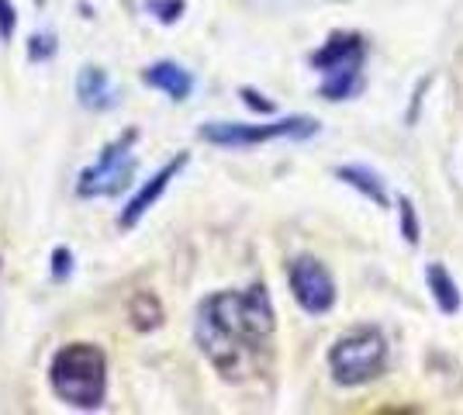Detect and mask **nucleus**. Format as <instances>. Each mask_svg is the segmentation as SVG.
<instances>
[{"mask_svg":"<svg viewBox=\"0 0 463 415\" xmlns=\"http://www.w3.org/2000/svg\"><path fill=\"white\" fill-rule=\"evenodd\" d=\"M273 336V305L263 284L246 291H218L201 301L197 343L222 377H250L260 371Z\"/></svg>","mask_w":463,"mask_h":415,"instance_id":"1","label":"nucleus"},{"mask_svg":"<svg viewBox=\"0 0 463 415\" xmlns=\"http://www.w3.org/2000/svg\"><path fill=\"white\" fill-rule=\"evenodd\" d=\"M49 384L62 401L77 409H97L108 388V360L94 343H70L52 356Z\"/></svg>","mask_w":463,"mask_h":415,"instance_id":"2","label":"nucleus"},{"mask_svg":"<svg viewBox=\"0 0 463 415\" xmlns=\"http://www.w3.org/2000/svg\"><path fill=\"white\" fill-rule=\"evenodd\" d=\"M364 60H367V42L353 32H335L332 39L311 56V66L322 73V98L346 100L360 94L364 87Z\"/></svg>","mask_w":463,"mask_h":415,"instance_id":"3","label":"nucleus"},{"mask_svg":"<svg viewBox=\"0 0 463 415\" xmlns=\"http://www.w3.org/2000/svg\"><path fill=\"white\" fill-rule=\"evenodd\" d=\"M387 367V339L377 329H353L343 339H335L328 354V371L335 384L360 388L373 377H381Z\"/></svg>","mask_w":463,"mask_h":415,"instance_id":"4","label":"nucleus"},{"mask_svg":"<svg viewBox=\"0 0 463 415\" xmlns=\"http://www.w3.org/2000/svg\"><path fill=\"white\" fill-rule=\"evenodd\" d=\"M318 121L308 115H290V118H277L267 125H239V121H204L197 128V136L212 146H225V149H246V146H260L270 138H311L318 136Z\"/></svg>","mask_w":463,"mask_h":415,"instance_id":"5","label":"nucleus"},{"mask_svg":"<svg viewBox=\"0 0 463 415\" xmlns=\"http://www.w3.org/2000/svg\"><path fill=\"white\" fill-rule=\"evenodd\" d=\"M136 132H125L121 138H115L111 146H104V153L80 174L77 194L80 198H108L118 194L121 187H128V180L136 174Z\"/></svg>","mask_w":463,"mask_h":415,"instance_id":"6","label":"nucleus"},{"mask_svg":"<svg viewBox=\"0 0 463 415\" xmlns=\"http://www.w3.org/2000/svg\"><path fill=\"white\" fill-rule=\"evenodd\" d=\"M290 291L294 301L308 312V316H326L328 308L335 305V280L326 270V263L311 257H298L288 270Z\"/></svg>","mask_w":463,"mask_h":415,"instance_id":"7","label":"nucleus"},{"mask_svg":"<svg viewBox=\"0 0 463 415\" xmlns=\"http://www.w3.org/2000/svg\"><path fill=\"white\" fill-rule=\"evenodd\" d=\"M184 166H187V153H180V156L170 159V163H166L159 174H153V177H149V184H142L136 194H132V201L121 208V215H118V225H121V229H136L138 222H142V215L153 208L156 201L163 198V191L170 187V180H174L176 174L184 170Z\"/></svg>","mask_w":463,"mask_h":415,"instance_id":"8","label":"nucleus"},{"mask_svg":"<svg viewBox=\"0 0 463 415\" xmlns=\"http://www.w3.org/2000/svg\"><path fill=\"white\" fill-rule=\"evenodd\" d=\"M77 98L87 111H111L121 104V90L100 66H83L77 77Z\"/></svg>","mask_w":463,"mask_h":415,"instance_id":"9","label":"nucleus"},{"mask_svg":"<svg viewBox=\"0 0 463 415\" xmlns=\"http://www.w3.org/2000/svg\"><path fill=\"white\" fill-rule=\"evenodd\" d=\"M142 83L146 87H153V90H163L166 98L174 100H187L194 90V77L180 66V62H170V60H159L153 66H146L142 70Z\"/></svg>","mask_w":463,"mask_h":415,"instance_id":"10","label":"nucleus"},{"mask_svg":"<svg viewBox=\"0 0 463 415\" xmlns=\"http://www.w3.org/2000/svg\"><path fill=\"white\" fill-rule=\"evenodd\" d=\"M425 280H429V291L436 297L439 312L443 316H457L460 312V288H457V280L449 277L443 263H429L425 267Z\"/></svg>","mask_w":463,"mask_h":415,"instance_id":"11","label":"nucleus"},{"mask_svg":"<svg viewBox=\"0 0 463 415\" xmlns=\"http://www.w3.org/2000/svg\"><path fill=\"white\" fill-rule=\"evenodd\" d=\"M335 177L349 184V187H356L364 198H370L377 208H387V191H384V180L377 177V174H370L367 166H339L335 170Z\"/></svg>","mask_w":463,"mask_h":415,"instance_id":"12","label":"nucleus"},{"mask_svg":"<svg viewBox=\"0 0 463 415\" xmlns=\"http://www.w3.org/2000/svg\"><path fill=\"white\" fill-rule=\"evenodd\" d=\"M146 11L163 24H174L184 18V0H146Z\"/></svg>","mask_w":463,"mask_h":415,"instance_id":"13","label":"nucleus"},{"mask_svg":"<svg viewBox=\"0 0 463 415\" xmlns=\"http://www.w3.org/2000/svg\"><path fill=\"white\" fill-rule=\"evenodd\" d=\"M402 236L408 239V246H419L422 229H419V215H415V204L408 198H402Z\"/></svg>","mask_w":463,"mask_h":415,"instance_id":"14","label":"nucleus"},{"mask_svg":"<svg viewBox=\"0 0 463 415\" xmlns=\"http://www.w3.org/2000/svg\"><path fill=\"white\" fill-rule=\"evenodd\" d=\"M52 52H56V35H32V42H28V60L45 62Z\"/></svg>","mask_w":463,"mask_h":415,"instance_id":"15","label":"nucleus"},{"mask_svg":"<svg viewBox=\"0 0 463 415\" xmlns=\"http://www.w3.org/2000/svg\"><path fill=\"white\" fill-rule=\"evenodd\" d=\"M73 274V253L66 246H56L52 250V280H66Z\"/></svg>","mask_w":463,"mask_h":415,"instance_id":"16","label":"nucleus"},{"mask_svg":"<svg viewBox=\"0 0 463 415\" xmlns=\"http://www.w3.org/2000/svg\"><path fill=\"white\" fill-rule=\"evenodd\" d=\"M14 24H18V18H14V4H11V0H0V39L11 42Z\"/></svg>","mask_w":463,"mask_h":415,"instance_id":"17","label":"nucleus"},{"mask_svg":"<svg viewBox=\"0 0 463 415\" xmlns=\"http://www.w3.org/2000/svg\"><path fill=\"white\" fill-rule=\"evenodd\" d=\"M242 98H246V104H250V108H256V111H263V115H270V111H273L270 100H263L260 94H256V90H250V87L242 90Z\"/></svg>","mask_w":463,"mask_h":415,"instance_id":"18","label":"nucleus"}]
</instances>
